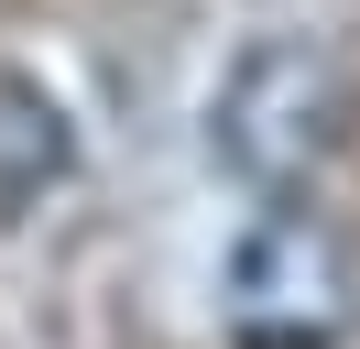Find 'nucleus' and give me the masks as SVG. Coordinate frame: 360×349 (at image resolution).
I'll return each mask as SVG.
<instances>
[{
  "instance_id": "obj_1",
  "label": "nucleus",
  "mask_w": 360,
  "mask_h": 349,
  "mask_svg": "<svg viewBox=\"0 0 360 349\" xmlns=\"http://www.w3.org/2000/svg\"><path fill=\"white\" fill-rule=\"evenodd\" d=\"M219 305L240 349H338L360 327V262L316 208L273 196L219 262Z\"/></svg>"
},
{
  "instance_id": "obj_3",
  "label": "nucleus",
  "mask_w": 360,
  "mask_h": 349,
  "mask_svg": "<svg viewBox=\"0 0 360 349\" xmlns=\"http://www.w3.org/2000/svg\"><path fill=\"white\" fill-rule=\"evenodd\" d=\"M55 174H66V120H55L22 77H0V208H22Z\"/></svg>"
},
{
  "instance_id": "obj_2",
  "label": "nucleus",
  "mask_w": 360,
  "mask_h": 349,
  "mask_svg": "<svg viewBox=\"0 0 360 349\" xmlns=\"http://www.w3.org/2000/svg\"><path fill=\"white\" fill-rule=\"evenodd\" d=\"M207 142H219V164L240 174V186L295 196L328 164V142H338V65L316 55V44H295V33L251 44V55L229 65L219 109H207Z\"/></svg>"
}]
</instances>
